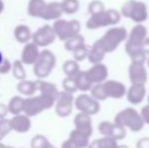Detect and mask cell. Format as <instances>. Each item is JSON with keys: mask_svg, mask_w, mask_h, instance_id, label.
<instances>
[{"mask_svg": "<svg viewBox=\"0 0 149 148\" xmlns=\"http://www.w3.org/2000/svg\"><path fill=\"white\" fill-rule=\"evenodd\" d=\"M129 78L132 84H145L147 81V71L144 63L131 62L129 66Z\"/></svg>", "mask_w": 149, "mask_h": 148, "instance_id": "7c38bea8", "label": "cell"}, {"mask_svg": "<svg viewBox=\"0 0 149 148\" xmlns=\"http://www.w3.org/2000/svg\"><path fill=\"white\" fill-rule=\"evenodd\" d=\"M4 2L2 1V0H0V13H2L3 12V10H4Z\"/></svg>", "mask_w": 149, "mask_h": 148, "instance_id": "7dc6e473", "label": "cell"}, {"mask_svg": "<svg viewBox=\"0 0 149 148\" xmlns=\"http://www.w3.org/2000/svg\"><path fill=\"white\" fill-rule=\"evenodd\" d=\"M83 45H85L84 38L78 34V35H76V36L70 38V39L65 42V49L69 52H73Z\"/></svg>", "mask_w": 149, "mask_h": 148, "instance_id": "83f0119b", "label": "cell"}, {"mask_svg": "<svg viewBox=\"0 0 149 148\" xmlns=\"http://www.w3.org/2000/svg\"><path fill=\"white\" fill-rule=\"evenodd\" d=\"M69 139L72 140L75 144L78 145L80 148H86L89 146V137H87L86 135H84L83 133H81L80 131L76 130V129H74L70 133Z\"/></svg>", "mask_w": 149, "mask_h": 148, "instance_id": "4316f807", "label": "cell"}, {"mask_svg": "<svg viewBox=\"0 0 149 148\" xmlns=\"http://www.w3.org/2000/svg\"><path fill=\"white\" fill-rule=\"evenodd\" d=\"M41 52L39 51V46L35 43H26L22 52V60L20 61L24 64H35Z\"/></svg>", "mask_w": 149, "mask_h": 148, "instance_id": "ac0fdd59", "label": "cell"}, {"mask_svg": "<svg viewBox=\"0 0 149 148\" xmlns=\"http://www.w3.org/2000/svg\"><path fill=\"white\" fill-rule=\"evenodd\" d=\"M2 61H3V56H2L1 52H0V64L2 63Z\"/></svg>", "mask_w": 149, "mask_h": 148, "instance_id": "681fc988", "label": "cell"}, {"mask_svg": "<svg viewBox=\"0 0 149 148\" xmlns=\"http://www.w3.org/2000/svg\"><path fill=\"white\" fill-rule=\"evenodd\" d=\"M88 148H95V147H94V146H92V145H91V144H90V145H89V146H88Z\"/></svg>", "mask_w": 149, "mask_h": 148, "instance_id": "816d5d0a", "label": "cell"}, {"mask_svg": "<svg viewBox=\"0 0 149 148\" xmlns=\"http://www.w3.org/2000/svg\"><path fill=\"white\" fill-rule=\"evenodd\" d=\"M104 90L107 92L108 97L113 99H121L125 94H127L126 86L122 82L116 80H108L104 82Z\"/></svg>", "mask_w": 149, "mask_h": 148, "instance_id": "5bb4252c", "label": "cell"}, {"mask_svg": "<svg viewBox=\"0 0 149 148\" xmlns=\"http://www.w3.org/2000/svg\"><path fill=\"white\" fill-rule=\"evenodd\" d=\"M31 148H56L44 135H36L31 143Z\"/></svg>", "mask_w": 149, "mask_h": 148, "instance_id": "4dcf8cb0", "label": "cell"}, {"mask_svg": "<svg viewBox=\"0 0 149 148\" xmlns=\"http://www.w3.org/2000/svg\"><path fill=\"white\" fill-rule=\"evenodd\" d=\"M0 148H12V147H7V146H5V145L2 144V143H0Z\"/></svg>", "mask_w": 149, "mask_h": 148, "instance_id": "f907efd6", "label": "cell"}, {"mask_svg": "<svg viewBox=\"0 0 149 148\" xmlns=\"http://www.w3.org/2000/svg\"><path fill=\"white\" fill-rule=\"evenodd\" d=\"M61 148H80L78 146V145H76L74 142H73L72 140H70V139H68V140L64 141V142L62 143V145H61Z\"/></svg>", "mask_w": 149, "mask_h": 148, "instance_id": "ee69618b", "label": "cell"}, {"mask_svg": "<svg viewBox=\"0 0 149 148\" xmlns=\"http://www.w3.org/2000/svg\"><path fill=\"white\" fill-rule=\"evenodd\" d=\"M55 101L56 99L43 93H41L39 97H29L24 101V112L26 116L33 117L53 107Z\"/></svg>", "mask_w": 149, "mask_h": 148, "instance_id": "3957f363", "label": "cell"}, {"mask_svg": "<svg viewBox=\"0 0 149 148\" xmlns=\"http://www.w3.org/2000/svg\"><path fill=\"white\" fill-rule=\"evenodd\" d=\"M91 145L95 148H117L119 146L116 139H113L111 137L107 136H104V138L94 140L91 143Z\"/></svg>", "mask_w": 149, "mask_h": 148, "instance_id": "f1b7e54d", "label": "cell"}, {"mask_svg": "<svg viewBox=\"0 0 149 148\" xmlns=\"http://www.w3.org/2000/svg\"><path fill=\"white\" fill-rule=\"evenodd\" d=\"M141 116H142V118H143L144 122L149 125V104L144 106L141 109Z\"/></svg>", "mask_w": 149, "mask_h": 148, "instance_id": "b9f144b4", "label": "cell"}, {"mask_svg": "<svg viewBox=\"0 0 149 148\" xmlns=\"http://www.w3.org/2000/svg\"><path fill=\"white\" fill-rule=\"evenodd\" d=\"M64 13L61 6V2H49L46 3L42 12L41 18L45 20H57Z\"/></svg>", "mask_w": 149, "mask_h": 148, "instance_id": "e0dca14e", "label": "cell"}, {"mask_svg": "<svg viewBox=\"0 0 149 148\" xmlns=\"http://www.w3.org/2000/svg\"><path fill=\"white\" fill-rule=\"evenodd\" d=\"M75 107L78 111L89 115V116L97 114L100 110V106L97 99L87 94L78 95L75 99Z\"/></svg>", "mask_w": 149, "mask_h": 148, "instance_id": "ba28073f", "label": "cell"}, {"mask_svg": "<svg viewBox=\"0 0 149 148\" xmlns=\"http://www.w3.org/2000/svg\"><path fill=\"white\" fill-rule=\"evenodd\" d=\"M33 72L39 78L49 76L56 65V57L51 51L44 50L40 53L37 62L33 64Z\"/></svg>", "mask_w": 149, "mask_h": 148, "instance_id": "8992f818", "label": "cell"}, {"mask_svg": "<svg viewBox=\"0 0 149 148\" xmlns=\"http://www.w3.org/2000/svg\"><path fill=\"white\" fill-rule=\"evenodd\" d=\"M89 51L87 50L86 46L83 45L81 47H79L78 49H76L75 51H73V57L76 61H82L85 58L88 57Z\"/></svg>", "mask_w": 149, "mask_h": 148, "instance_id": "ab89813d", "label": "cell"}, {"mask_svg": "<svg viewBox=\"0 0 149 148\" xmlns=\"http://www.w3.org/2000/svg\"><path fill=\"white\" fill-rule=\"evenodd\" d=\"M104 56H106V53L102 52L100 48H97L96 46L93 45L91 48V50L89 51L88 57L87 58H88V61L90 63L97 64V63H100V62H102V60L104 58Z\"/></svg>", "mask_w": 149, "mask_h": 148, "instance_id": "d6a6232c", "label": "cell"}, {"mask_svg": "<svg viewBox=\"0 0 149 148\" xmlns=\"http://www.w3.org/2000/svg\"><path fill=\"white\" fill-rule=\"evenodd\" d=\"M121 14L137 24H141L148 18L147 6L141 1L128 0L122 6Z\"/></svg>", "mask_w": 149, "mask_h": 148, "instance_id": "5b68a950", "label": "cell"}, {"mask_svg": "<svg viewBox=\"0 0 149 148\" xmlns=\"http://www.w3.org/2000/svg\"><path fill=\"white\" fill-rule=\"evenodd\" d=\"M17 90L24 95L33 94L38 90V81L22 80L17 84Z\"/></svg>", "mask_w": 149, "mask_h": 148, "instance_id": "484cf974", "label": "cell"}, {"mask_svg": "<svg viewBox=\"0 0 149 148\" xmlns=\"http://www.w3.org/2000/svg\"><path fill=\"white\" fill-rule=\"evenodd\" d=\"M127 31L125 28H122V26L112 28L107 31L104 36L97 40L93 45L100 48L106 54L111 53L119 47L122 42L127 39Z\"/></svg>", "mask_w": 149, "mask_h": 148, "instance_id": "6da1fadb", "label": "cell"}, {"mask_svg": "<svg viewBox=\"0 0 149 148\" xmlns=\"http://www.w3.org/2000/svg\"><path fill=\"white\" fill-rule=\"evenodd\" d=\"M117 148H129V147H128L127 145H119Z\"/></svg>", "mask_w": 149, "mask_h": 148, "instance_id": "c3c4849f", "label": "cell"}, {"mask_svg": "<svg viewBox=\"0 0 149 148\" xmlns=\"http://www.w3.org/2000/svg\"><path fill=\"white\" fill-rule=\"evenodd\" d=\"M46 5L45 0H30L28 3V13L33 17H41Z\"/></svg>", "mask_w": 149, "mask_h": 148, "instance_id": "603a6c76", "label": "cell"}, {"mask_svg": "<svg viewBox=\"0 0 149 148\" xmlns=\"http://www.w3.org/2000/svg\"><path fill=\"white\" fill-rule=\"evenodd\" d=\"M143 48H144V50H145L146 54H148V55H149V38H147V39L144 41Z\"/></svg>", "mask_w": 149, "mask_h": 148, "instance_id": "bcb514c9", "label": "cell"}, {"mask_svg": "<svg viewBox=\"0 0 149 148\" xmlns=\"http://www.w3.org/2000/svg\"><path fill=\"white\" fill-rule=\"evenodd\" d=\"M90 92H91V97L93 99H97V101H104V99H108V95L104 90V82L102 83H96L90 89Z\"/></svg>", "mask_w": 149, "mask_h": 148, "instance_id": "1f68e13d", "label": "cell"}, {"mask_svg": "<svg viewBox=\"0 0 149 148\" xmlns=\"http://www.w3.org/2000/svg\"><path fill=\"white\" fill-rule=\"evenodd\" d=\"M12 69L11 64H10L9 60L8 59H3L2 63L0 64V74H5L8 73L10 70Z\"/></svg>", "mask_w": 149, "mask_h": 148, "instance_id": "60d3db41", "label": "cell"}, {"mask_svg": "<svg viewBox=\"0 0 149 148\" xmlns=\"http://www.w3.org/2000/svg\"><path fill=\"white\" fill-rule=\"evenodd\" d=\"M24 99L20 97H14L10 99L8 110L12 115H19L24 112Z\"/></svg>", "mask_w": 149, "mask_h": 148, "instance_id": "f546056e", "label": "cell"}, {"mask_svg": "<svg viewBox=\"0 0 149 148\" xmlns=\"http://www.w3.org/2000/svg\"><path fill=\"white\" fill-rule=\"evenodd\" d=\"M115 123L122 127H127L133 132H139L145 124L141 114L132 108H127L118 113L115 117Z\"/></svg>", "mask_w": 149, "mask_h": 148, "instance_id": "7a4b0ae2", "label": "cell"}, {"mask_svg": "<svg viewBox=\"0 0 149 148\" xmlns=\"http://www.w3.org/2000/svg\"><path fill=\"white\" fill-rule=\"evenodd\" d=\"M121 13L115 9L104 10L100 13L90 15L86 22V28L88 30H96V28H104V26H114L120 22Z\"/></svg>", "mask_w": 149, "mask_h": 148, "instance_id": "277c9868", "label": "cell"}, {"mask_svg": "<svg viewBox=\"0 0 149 148\" xmlns=\"http://www.w3.org/2000/svg\"><path fill=\"white\" fill-rule=\"evenodd\" d=\"M147 64H148V67H149V57H148V59H147Z\"/></svg>", "mask_w": 149, "mask_h": 148, "instance_id": "f5cc1de1", "label": "cell"}, {"mask_svg": "<svg viewBox=\"0 0 149 148\" xmlns=\"http://www.w3.org/2000/svg\"><path fill=\"white\" fill-rule=\"evenodd\" d=\"M75 80H76L78 90L81 91L90 90L92 87V84H93L89 79L86 71H79L78 74L75 75Z\"/></svg>", "mask_w": 149, "mask_h": 148, "instance_id": "d4e9b609", "label": "cell"}, {"mask_svg": "<svg viewBox=\"0 0 149 148\" xmlns=\"http://www.w3.org/2000/svg\"><path fill=\"white\" fill-rule=\"evenodd\" d=\"M125 49L129 57L131 58L132 62H140V63H144L146 61V54L145 50H144L143 46H134L130 45V44L126 43Z\"/></svg>", "mask_w": 149, "mask_h": 148, "instance_id": "44dd1931", "label": "cell"}, {"mask_svg": "<svg viewBox=\"0 0 149 148\" xmlns=\"http://www.w3.org/2000/svg\"><path fill=\"white\" fill-rule=\"evenodd\" d=\"M12 130L18 133L28 132L31 127V122L26 115H15L12 119H10Z\"/></svg>", "mask_w": 149, "mask_h": 148, "instance_id": "ffe728a7", "label": "cell"}, {"mask_svg": "<svg viewBox=\"0 0 149 148\" xmlns=\"http://www.w3.org/2000/svg\"><path fill=\"white\" fill-rule=\"evenodd\" d=\"M11 130L12 128L10 120H6L4 118L0 119V140H2Z\"/></svg>", "mask_w": 149, "mask_h": 148, "instance_id": "f35d334b", "label": "cell"}, {"mask_svg": "<svg viewBox=\"0 0 149 148\" xmlns=\"http://www.w3.org/2000/svg\"><path fill=\"white\" fill-rule=\"evenodd\" d=\"M63 88L65 91H68V92H75L76 90H78V87H77V83L75 80V76H67L66 78L63 80Z\"/></svg>", "mask_w": 149, "mask_h": 148, "instance_id": "8d00e7d4", "label": "cell"}, {"mask_svg": "<svg viewBox=\"0 0 149 148\" xmlns=\"http://www.w3.org/2000/svg\"><path fill=\"white\" fill-rule=\"evenodd\" d=\"M147 39V28L141 24H138L132 28L127 40V44L134 46H143L144 41Z\"/></svg>", "mask_w": 149, "mask_h": 148, "instance_id": "2e32d148", "label": "cell"}, {"mask_svg": "<svg viewBox=\"0 0 149 148\" xmlns=\"http://www.w3.org/2000/svg\"><path fill=\"white\" fill-rule=\"evenodd\" d=\"M87 75H88L89 79L91 80V82L93 84L96 83H102L106 81V79L108 78L109 71L106 65L102 63L93 64L91 68H89L87 70Z\"/></svg>", "mask_w": 149, "mask_h": 148, "instance_id": "9a60e30c", "label": "cell"}, {"mask_svg": "<svg viewBox=\"0 0 149 148\" xmlns=\"http://www.w3.org/2000/svg\"><path fill=\"white\" fill-rule=\"evenodd\" d=\"M136 146L137 148H149V138L144 137V138L139 139Z\"/></svg>", "mask_w": 149, "mask_h": 148, "instance_id": "7bdbcfd3", "label": "cell"}, {"mask_svg": "<svg viewBox=\"0 0 149 148\" xmlns=\"http://www.w3.org/2000/svg\"><path fill=\"white\" fill-rule=\"evenodd\" d=\"M146 88L144 84H132L127 91V99L132 105H138L144 99Z\"/></svg>", "mask_w": 149, "mask_h": 148, "instance_id": "d6986e66", "label": "cell"}, {"mask_svg": "<svg viewBox=\"0 0 149 148\" xmlns=\"http://www.w3.org/2000/svg\"><path fill=\"white\" fill-rule=\"evenodd\" d=\"M54 31H55L57 37L61 41L66 42L70 38L76 36L79 34L81 30V26L78 20H65V19H57L53 24Z\"/></svg>", "mask_w": 149, "mask_h": 148, "instance_id": "52a82bcc", "label": "cell"}, {"mask_svg": "<svg viewBox=\"0 0 149 148\" xmlns=\"http://www.w3.org/2000/svg\"><path fill=\"white\" fill-rule=\"evenodd\" d=\"M73 94L68 91H62L59 93L56 104V113L59 117H68L72 112L73 107Z\"/></svg>", "mask_w": 149, "mask_h": 148, "instance_id": "30bf717a", "label": "cell"}, {"mask_svg": "<svg viewBox=\"0 0 149 148\" xmlns=\"http://www.w3.org/2000/svg\"><path fill=\"white\" fill-rule=\"evenodd\" d=\"M37 81H38V90L41 91V93H43V94H47L54 97L57 101L58 95H59L60 92L58 91L57 87L53 83L45 82V81H42V80H37Z\"/></svg>", "mask_w": 149, "mask_h": 148, "instance_id": "cb8c5ba5", "label": "cell"}, {"mask_svg": "<svg viewBox=\"0 0 149 148\" xmlns=\"http://www.w3.org/2000/svg\"><path fill=\"white\" fill-rule=\"evenodd\" d=\"M12 73L13 76L16 79H19V80H24L26 76V70H24V66H22V62L19 60H16L14 61L13 65H12Z\"/></svg>", "mask_w": 149, "mask_h": 148, "instance_id": "d590c367", "label": "cell"}, {"mask_svg": "<svg viewBox=\"0 0 149 148\" xmlns=\"http://www.w3.org/2000/svg\"><path fill=\"white\" fill-rule=\"evenodd\" d=\"M98 131L100 134L104 136L111 137L116 140H121L126 136V130L125 127H122L116 123H111L108 121H104L100 124L98 126Z\"/></svg>", "mask_w": 149, "mask_h": 148, "instance_id": "8fae6325", "label": "cell"}, {"mask_svg": "<svg viewBox=\"0 0 149 148\" xmlns=\"http://www.w3.org/2000/svg\"><path fill=\"white\" fill-rule=\"evenodd\" d=\"M14 38L18 43L26 44L33 38V35L31 33V30L28 26L24 24H19L14 30Z\"/></svg>", "mask_w": 149, "mask_h": 148, "instance_id": "7402d4cb", "label": "cell"}, {"mask_svg": "<svg viewBox=\"0 0 149 148\" xmlns=\"http://www.w3.org/2000/svg\"><path fill=\"white\" fill-rule=\"evenodd\" d=\"M63 12L66 14H73L79 9L78 0H63L61 2Z\"/></svg>", "mask_w": 149, "mask_h": 148, "instance_id": "e575fe53", "label": "cell"}, {"mask_svg": "<svg viewBox=\"0 0 149 148\" xmlns=\"http://www.w3.org/2000/svg\"><path fill=\"white\" fill-rule=\"evenodd\" d=\"M75 129L80 131L87 137H91L92 135V121L89 115L84 113H79L75 116L74 119Z\"/></svg>", "mask_w": 149, "mask_h": 148, "instance_id": "4fadbf2b", "label": "cell"}, {"mask_svg": "<svg viewBox=\"0 0 149 148\" xmlns=\"http://www.w3.org/2000/svg\"><path fill=\"white\" fill-rule=\"evenodd\" d=\"M56 37L57 35L53 26L46 24L36 31L35 34L33 35V42L39 47H46L53 44L56 40Z\"/></svg>", "mask_w": 149, "mask_h": 148, "instance_id": "9c48e42d", "label": "cell"}, {"mask_svg": "<svg viewBox=\"0 0 149 148\" xmlns=\"http://www.w3.org/2000/svg\"><path fill=\"white\" fill-rule=\"evenodd\" d=\"M8 112H9L8 107H6V106L3 105V104H0V119L4 118Z\"/></svg>", "mask_w": 149, "mask_h": 148, "instance_id": "f6af8a7d", "label": "cell"}, {"mask_svg": "<svg viewBox=\"0 0 149 148\" xmlns=\"http://www.w3.org/2000/svg\"><path fill=\"white\" fill-rule=\"evenodd\" d=\"M63 71L67 76H75L79 73V65L76 60H68L63 65Z\"/></svg>", "mask_w": 149, "mask_h": 148, "instance_id": "836d02e7", "label": "cell"}, {"mask_svg": "<svg viewBox=\"0 0 149 148\" xmlns=\"http://www.w3.org/2000/svg\"><path fill=\"white\" fill-rule=\"evenodd\" d=\"M148 104H149V97H148Z\"/></svg>", "mask_w": 149, "mask_h": 148, "instance_id": "db71d44e", "label": "cell"}, {"mask_svg": "<svg viewBox=\"0 0 149 148\" xmlns=\"http://www.w3.org/2000/svg\"><path fill=\"white\" fill-rule=\"evenodd\" d=\"M104 10H106L104 9V5L100 0H93L88 4V12L90 15L100 13V12H102Z\"/></svg>", "mask_w": 149, "mask_h": 148, "instance_id": "74e56055", "label": "cell"}]
</instances>
